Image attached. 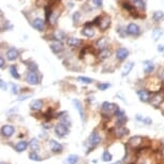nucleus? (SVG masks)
I'll list each match as a JSON object with an SVG mask.
<instances>
[{"mask_svg": "<svg viewBox=\"0 0 164 164\" xmlns=\"http://www.w3.org/2000/svg\"><path fill=\"white\" fill-rule=\"evenodd\" d=\"M82 34L87 38H92L94 36V29L92 27H89V26L86 25V27L83 28L82 30Z\"/></svg>", "mask_w": 164, "mask_h": 164, "instance_id": "obj_19", "label": "nucleus"}, {"mask_svg": "<svg viewBox=\"0 0 164 164\" xmlns=\"http://www.w3.org/2000/svg\"><path fill=\"white\" fill-rule=\"evenodd\" d=\"M111 55H112V52H111L108 48H105V50H100V53H99V59L105 60V59H107Z\"/></svg>", "mask_w": 164, "mask_h": 164, "instance_id": "obj_23", "label": "nucleus"}, {"mask_svg": "<svg viewBox=\"0 0 164 164\" xmlns=\"http://www.w3.org/2000/svg\"><path fill=\"white\" fill-rule=\"evenodd\" d=\"M143 137L142 136H134L132 137V138H130V141H129V145L132 147V148L134 149H138L139 146L143 144Z\"/></svg>", "mask_w": 164, "mask_h": 164, "instance_id": "obj_6", "label": "nucleus"}, {"mask_svg": "<svg viewBox=\"0 0 164 164\" xmlns=\"http://www.w3.org/2000/svg\"><path fill=\"white\" fill-rule=\"evenodd\" d=\"M162 102H163V94L161 92H157L151 99V104L155 107H159Z\"/></svg>", "mask_w": 164, "mask_h": 164, "instance_id": "obj_8", "label": "nucleus"}, {"mask_svg": "<svg viewBox=\"0 0 164 164\" xmlns=\"http://www.w3.org/2000/svg\"><path fill=\"white\" fill-rule=\"evenodd\" d=\"M111 86L109 84H99L98 85V88L100 89V90H106L108 87Z\"/></svg>", "mask_w": 164, "mask_h": 164, "instance_id": "obj_39", "label": "nucleus"}, {"mask_svg": "<svg viewBox=\"0 0 164 164\" xmlns=\"http://www.w3.org/2000/svg\"><path fill=\"white\" fill-rule=\"evenodd\" d=\"M133 3V5L136 8H138V9H145V1L144 0H131Z\"/></svg>", "mask_w": 164, "mask_h": 164, "instance_id": "obj_30", "label": "nucleus"}, {"mask_svg": "<svg viewBox=\"0 0 164 164\" xmlns=\"http://www.w3.org/2000/svg\"><path fill=\"white\" fill-rule=\"evenodd\" d=\"M32 26H33V28H36L38 31H43L44 27H45V24H44V21L42 18L38 17V18H36V19H33Z\"/></svg>", "mask_w": 164, "mask_h": 164, "instance_id": "obj_10", "label": "nucleus"}, {"mask_svg": "<svg viewBox=\"0 0 164 164\" xmlns=\"http://www.w3.org/2000/svg\"><path fill=\"white\" fill-rule=\"evenodd\" d=\"M26 80H27V83L30 85H38L40 83V77L36 72L30 71L27 74V76H26Z\"/></svg>", "mask_w": 164, "mask_h": 164, "instance_id": "obj_2", "label": "nucleus"}, {"mask_svg": "<svg viewBox=\"0 0 164 164\" xmlns=\"http://www.w3.org/2000/svg\"><path fill=\"white\" fill-rule=\"evenodd\" d=\"M115 115H116L117 118H118V120H117V125H118L119 127H120V125H122L123 123L127 122L128 117L125 116V112H122L121 109H119V107H118V109L116 111V113H115Z\"/></svg>", "mask_w": 164, "mask_h": 164, "instance_id": "obj_4", "label": "nucleus"}, {"mask_svg": "<svg viewBox=\"0 0 164 164\" xmlns=\"http://www.w3.org/2000/svg\"><path fill=\"white\" fill-rule=\"evenodd\" d=\"M153 69H155V66H153V63L151 61L146 60V61L144 62V72H145L146 74L151 73L153 71Z\"/></svg>", "mask_w": 164, "mask_h": 164, "instance_id": "obj_21", "label": "nucleus"}, {"mask_svg": "<svg viewBox=\"0 0 164 164\" xmlns=\"http://www.w3.org/2000/svg\"><path fill=\"white\" fill-rule=\"evenodd\" d=\"M1 164H5V163H3V162H2V163H1Z\"/></svg>", "mask_w": 164, "mask_h": 164, "instance_id": "obj_50", "label": "nucleus"}, {"mask_svg": "<svg viewBox=\"0 0 164 164\" xmlns=\"http://www.w3.org/2000/svg\"><path fill=\"white\" fill-rule=\"evenodd\" d=\"M67 43L71 47H77V46L82 45V40L78 39V38H69L67 40Z\"/></svg>", "mask_w": 164, "mask_h": 164, "instance_id": "obj_18", "label": "nucleus"}, {"mask_svg": "<svg viewBox=\"0 0 164 164\" xmlns=\"http://www.w3.org/2000/svg\"><path fill=\"white\" fill-rule=\"evenodd\" d=\"M118 109V106L114 103H109V102H104L102 104V111L103 112H107L109 114H115L116 111Z\"/></svg>", "mask_w": 164, "mask_h": 164, "instance_id": "obj_3", "label": "nucleus"}, {"mask_svg": "<svg viewBox=\"0 0 164 164\" xmlns=\"http://www.w3.org/2000/svg\"><path fill=\"white\" fill-rule=\"evenodd\" d=\"M30 147H31V150H36L39 148V142L36 141V138H33L30 143Z\"/></svg>", "mask_w": 164, "mask_h": 164, "instance_id": "obj_36", "label": "nucleus"}, {"mask_svg": "<svg viewBox=\"0 0 164 164\" xmlns=\"http://www.w3.org/2000/svg\"><path fill=\"white\" fill-rule=\"evenodd\" d=\"M50 14H52V11L48 9L47 7L45 8V16H46V21L50 22Z\"/></svg>", "mask_w": 164, "mask_h": 164, "instance_id": "obj_40", "label": "nucleus"}, {"mask_svg": "<svg viewBox=\"0 0 164 164\" xmlns=\"http://www.w3.org/2000/svg\"><path fill=\"white\" fill-rule=\"evenodd\" d=\"M109 26H111V18H109L108 16H104V17L101 18L100 24H99V27H100V29L102 30V31L106 30Z\"/></svg>", "mask_w": 164, "mask_h": 164, "instance_id": "obj_15", "label": "nucleus"}, {"mask_svg": "<svg viewBox=\"0 0 164 164\" xmlns=\"http://www.w3.org/2000/svg\"><path fill=\"white\" fill-rule=\"evenodd\" d=\"M29 157H30V159H31V160H33V161H40V160H41V158H40V157H39V155H36V153L34 152V151H33V152H31V153H30V155H29Z\"/></svg>", "mask_w": 164, "mask_h": 164, "instance_id": "obj_38", "label": "nucleus"}, {"mask_svg": "<svg viewBox=\"0 0 164 164\" xmlns=\"http://www.w3.org/2000/svg\"><path fill=\"white\" fill-rule=\"evenodd\" d=\"M14 131H15V129H14V127H12V125H3L2 128H1V133H2L3 136L5 137H10L13 135Z\"/></svg>", "mask_w": 164, "mask_h": 164, "instance_id": "obj_9", "label": "nucleus"}, {"mask_svg": "<svg viewBox=\"0 0 164 164\" xmlns=\"http://www.w3.org/2000/svg\"><path fill=\"white\" fill-rule=\"evenodd\" d=\"M55 39H57V40H59V41H61V40H63L64 38H66V36H64V33L63 32H61V31H58V32H56L55 33Z\"/></svg>", "mask_w": 164, "mask_h": 164, "instance_id": "obj_37", "label": "nucleus"}, {"mask_svg": "<svg viewBox=\"0 0 164 164\" xmlns=\"http://www.w3.org/2000/svg\"><path fill=\"white\" fill-rule=\"evenodd\" d=\"M141 32V29L139 27L136 25V24H129L127 27V33L130 34V36H137Z\"/></svg>", "mask_w": 164, "mask_h": 164, "instance_id": "obj_7", "label": "nucleus"}, {"mask_svg": "<svg viewBox=\"0 0 164 164\" xmlns=\"http://www.w3.org/2000/svg\"><path fill=\"white\" fill-rule=\"evenodd\" d=\"M159 76H160V78H161L162 80H164V69L160 70V72H159Z\"/></svg>", "mask_w": 164, "mask_h": 164, "instance_id": "obj_46", "label": "nucleus"}, {"mask_svg": "<svg viewBox=\"0 0 164 164\" xmlns=\"http://www.w3.org/2000/svg\"><path fill=\"white\" fill-rule=\"evenodd\" d=\"M12 92L13 94H17V86L16 85H12Z\"/></svg>", "mask_w": 164, "mask_h": 164, "instance_id": "obj_47", "label": "nucleus"}, {"mask_svg": "<svg viewBox=\"0 0 164 164\" xmlns=\"http://www.w3.org/2000/svg\"><path fill=\"white\" fill-rule=\"evenodd\" d=\"M133 66H134V63H133V62H128V63L125 64V66L123 67V69H122V75L123 76L128 75V74L130 73V71L133 69Z\"/></svg>", "mask_w": 164, "mask_h": 164, "instance_id": "obj_26", "label": "nucleus"}, {"mask_svg": "<svg viewBox=\"0 0 164 164\" xmlns=\"http://www.w3.org/2000/svg\"><path fill=\"white\" fill-rule=\"evenodd\" d=\"M102 159H103V161H105V162H109V161H112L113 155H111L108 151H104V152H103V155H102Z\"/></svg>", "mask_w": 164, "mask_h": 164, "instance_id": "obj_35", "label": "nucleus"}, {"mask_svg": "<svg viewBox=\"0 0 164 164\" xmlns=\"http://www.w3.org/2000/svg\"><path fill=\"white\" fill-rule=\"evenodd\" d=\"M107 44H108V41H107L106 38H100V39L96 42V47L98 48V50H102L107 48Z\"/></svg>", "mask_w": 164, "mask_h": 164, "instance_id": "obj_17", "label": "nucleus"}, {"mask_svg": "<svg viewBox=\"0 0 164 164\" xmlns=\"http://www.w3.org/2000/svg\"><path fill=\"white\" fill-rule=\"evenodd\" d=\"M18 56H19V53H18V50H16V48H10L7 52V58L10 61L16 60L18 58Z\"/></svg>", "mask_w": 164, "mask_h": 164, "instance_id": "obj_13", "label": "nucleus"}, {"mask_svg": "<svg viewBox=\"0 0 164 164\" xmlns=\"http://www.w3.org/2000/svg\"><path fill=\"white\" fill-rule=\"evenodd\" d=\"M123 8H125V10H128V11L130 12V13L132 14L133 16H137L136 11H135V7H134V5H130V3H128V2H125V3H123Z\"/></svg>", "mask_w": 164, "mask_h": 164, "instance_id": "obj_27", "label": "nucleus"}, {"mask_svg": "<svg viewBox=\"0 0 164 164\" xmlns=\"http://www.w3.org/2000/svg\"><path fill=\"white\" fill-rule=\"evenodd\" d=\"M164 18V13L163 11H155V13H153V19L157 22H160L161 19H163Z\"/></svg>", "mask_w": 164, "mask_h": 164, "instance_id": "obj_32", "label": "nucleus"}, {"mask_svg": "<svg viewBox=\"0 0 164 164\" xmlns=\"http://www.w3.org/2000/svg\"><path fill=\"white\" fill-rule=\"evenodd\" d=\"M0 84H1V89H2V90H7V85H5V80H0Z\"/></svg>", "mask_w": 164, "mask_h": 164, "instance_id": "obj_45", "label": "nucleus"}, {"mask_svg": "<svg viewBox=\"0 0 164 164\" xmlns=\"http://www.w3.org/2000/svg\"><path fill=\"white\" fill-rule=\"evenodd\" d=\"M28 67H29V70L32 72H36V70H38V66L36 63H30L28 64Z\"/></svg>", "mask_w": 164, "mask_h": 164, "instance_id": "obj_41", "label": "nucleus"}, {"mask_svg": "<svg viewBox=\"0 0 164 164\" xmlns=\"http://www.w3.org/2000/svg\"><path fill=\"white\" fill-rule=\"evenodd\" d=\"M88 142H89V144H90L92 147H94V146H97L98 144H100V142H101V136L98 134V133H96V132H94L92 134L89 136V138H88Z\"/></svg>", "mask_w": 164, "mask_h": 164, "instance_id": "obj_11", "label": "nucleus"}, {"mask_svg": "<svg viewBox=\"0 0 164 164\" xmlns=\"http://www.w3.org/2000/svg\"><path fill=\"white\" fill-rule=\"evenodd\" d=\"M129 56V50L125 47H120L116 50V57L119 60H123Z\"/></svg>", "mask_w": 164, "mask_h": 164, "instance_id": "obj_14", "label": "nucleus"}, {"mask_svg": "<svg viewBox=\"0 0 164 164\" xmlns=\"http://www.w3.org/2000/svg\"><path fill=\"white\" fill-rule=\"evenodd\" d=\"M162 152H163V155H164V149H163V150H162Z\"/></svg>", "mask_w": 164, "mask_h": 164, "instance_id": "obj_49", "label": "nucleus"}, {"mask_svg": "<svg viewBox=\"0 0 164 164\" xmlns=\"http://www.w3.org/2000/svg\"><path fill=\"white\" fill-rule=\"evenodd\" d=\"M58 17H59V11H54L52 12V14H50V22L48 23H50L52 25H54V24H56V22H57Z\"/></svg>", "mask_w": 164, "mask_h": 164, "instance_id": "obj_28", "label": "nucleus"}, {"mask_svg": "<svg viewBox=\"0 0 164 164\" xmlns=\"http://www.w3.org/2000/svg\"><path fill=\"white\" fill-rule=\"evenodd\" d=\"M77 80H80V83H83V84H91V83H94V80H91V78H89V77H86V76H80Z\"/></svg>", "mask_w": 164, "mask_h": 164, "instance_id": "obj_34", "label": "nucleus"}, {"mask_svg": "<svg viewBox=\"0 0 164 164\" xmlns=\"http://www.w3.org/2000/svg\"><path fill=\"white\" fill-rule=\"evenodd\" d=\"M92 2L96 7H101L103 3V0H92Z\"/></svg>", "mask_w": 164, "mask_h": 164, "instance_id": "obj_43", "label": "nucleus"}, {"mask_svg": "<svg viewBox=\"0 0 164 164\" xmlns=\"http://www.w3.org/2000/svg\"><path fill=\"white\" fill-rule=\"evenodd\" d=\"M158 50H159V52H164V46L163 45H159V46H158Z\"/></svg>", "mask_w": 164, "mask_h": 164, "instance_id": "obj_48", "label": "nucleus"}, {"mask_svg": "<svg viewBox=\"0 0 164 164\" xmlns=\"http://www.w3.org/2000/svg\"><path fill=\"white\" fill-rule=\"evenodd\" d=\"M5 61L3 59V57H0V68L1 69H5Z\"/></svg>", "mask_w": 164, "mask_h": 164, "instance_id": "obj_44", "label": "nucleus"}, {"mask_svg": "<svg viewBox=\"0 0 164 164\" xmlns=\"http://www.w3.org/2000/svg\"><path fill=\"white\" fill-rule=\"evenodd\" d=\"M50 146L53 152H61L62 151V145L58 143V142L54 141V139H52L50 142Z\"/></svg>", "mask_w": 164, "mask_h": 164, "instance_id": "obj_16", "label": "nucleus"}, {"mask_svg": "<svg viewBox=\"0 0 164 164\" xmlns=\"http://www.w3.org/2000/svg\"><path fill=\"white\" fill-rule=\"evenodd\" d=\"M73 104H74L75 108L78 111V113H80V118H82V120H84V109H83L82 102L78 100H73Z\"/></svg>", "mask_w": 164, "mask_h": 164, "instance_id": "obj_20", "label": "nucleus"}, {"mask_svg": "<svg viewBox=\"0 0 164 164\" xmlns=\"http://www.w3.org/2000/svg\"><path fill=\"white\" fill-rule=\"evenodd\" d=\"M10 73H11L12 77L16 78V80H18V78L21 77V75H19V73H18L16 66H11V68H10Z\"/></svg>", "mask_w": 164, "mask_h": 164, "instance_id": "obj_29", "label": "nucleus"}, {"mask_svg": "<svg viewBox=\"0 0 164 164\" xmlns=\"http://www.w3.org/2000/svg\"><path fill=\"white\" fill-rule=\"evenodd\" d=\"M116 164H118V163H116Z\"/></svg>", "mask_w": 164, "mask_h": 164, "instance_id": "obj_51", "label": "nucleus"}, {"mask_svg": "<svg viewBox=\"0 0 164 164\" xmlns=\"http://www.w3.org/2000/svg\"><path fill=\"white\" fill-rule=\"evenodd\" d=\"M50 48L54 53H60L63 50V44L59 41V40H55L50 43Z\"/></svg>", "mask_w": 164, "mask_h": 164, "instance_id": "obj_12", "label": "nucleus"}, {"mask_svg": "<svg viewBox=\"0 0 164 164\" xmlns=\"http://www.w3.org/2000/svg\"><path fill=\"white\" fill-rule=\"evenodd\" d=\"M78 19H80V12H75L73 14V21H74V23H77Z\"/></svg>", "mask_w": 164, "mask_h": 164, "instance_id": "obj_42", "label": "nucleus"}, {"mask_svg": "<svg viewBox=\"0 0 164 164\" xmlns=\"http://www.w3.org/2000/svg\"><path fill=\"white\" fill-rule=\"evenodd\" d=\"M42 106H43V102L41 100H34L30 104V107L34 111H39V109L42 108Z\"/></svg>", "mask_w": 164, "mask_h": 164, "instance_id": "obj_25", "label": "nucleus"}, {"mask_svg": "<svg viewBox=\"0 0 164 164\" xmlns=\"http://www.w3.org/2000/svg\"><path fill=\"white\" fill-rule=\"evenodd\" d=\"M55 132H56V135H57V136L63 137L69 133V129L63 122H60L56 125V128H55Z\"/></svg>", "mask_w": 164, "mask_h": 164, "instance_id": "obj_1", "label": "nucleus"}, {"mask_svg": "<svg viewBox=\"0 0 164 164\" xmlns=\"http://www.w3.org/2000/svg\"><path fill=\"white\" fill-rule=\"evenodd\" d=\"M27 146H28L27 142H26V141H21V142H18V143L15 145V148H16V150H17L18 152H22V151H24L26 148H27Z\"/></svg>", "mask_w": 164, "mask_h": 164, "instance_id": "obj_24", "label": "nucleus"}, {"mask_svg": "<svg viewBox=\"0 0 164 164\" xmlns=\"http://www.w3.org/2000/svg\"><path fill=\"white\" fill-rule=\"evenodd\" d=\"M128 132H129V130L125 129V128H123L122 125H120V127H118L117 129H115V131H114L115 135H116L117 137H122L123 135L128 134Z\"/></svg>", "mask_w": 164, "mask_h": 164, "instance_id": "obj_22", "label": "nucleus"}, {"mask_svg": "<svg viewBox=\"0 0 164 164\" xmlns=\"http://www.w3.org/2000/svg\"><path fill=\"white\" fill-rule=\"evenodd\" d=\"M162 33H163V31H162V29H160V28H155V30H153L152 32V38L155 41H158V40L160 39V36H162Z\"/></svg>", "mask_w": 164, "mask_h": 164, "instance_id": "obj_31", "label": "nucleus"}, {"mask_svg": "<svg viewBox=\"0 0 164 164\" xmlns=\"http://www.w3.org/2000/svg\"><path fill=\"white\" fill-rule=\"evenodd\" d=\"M67 162L69 164H76L78 162V157L75 155H70L67 159Z\"/></svg>", "mask_w": 164, "mask_h": 164, "instance_id": "obj_33", "label": "nucleus"}, {"mask_svg": "<svg viewBox=\"0 0 164 164\" xmlns=\"http://www.w3.org/2000/svg\"><path fill=\"white\" fill-rule=\"evenodd\" d=\"M137 96L141 99V101L143 102H149L151 99V94L148 90H145V89H142V90L137 91Z\"/></svg>", "mask_w": 164, "mask_h": 164, "instance_id": "obj_5", "label": "nucleus"}]
</instances>
